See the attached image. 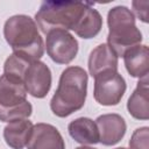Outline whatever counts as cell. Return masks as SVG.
Instances as JSON below:
<instances>
[{"mask_svg":"<svg viewBox=\"0 0 149 149\" xmlns=\"http://www.w3.org/2000/svg\"><path fill=\"white\" fill-rule=\"evenodd\" d=\"M127 72L134 78H143L149 71V50L147 45H136L123 55Z\"/></svg>","mask_w":149,"mask_h":149,"instance_id":"14","label":"cell"},{"mask_svg":"<svg viewBox=\"0 0 149 149\" xmlns=\"http://www.w3.org/2000/svg\"><path fill=\"white\" fill-rule=\"evenodd\" d=\"M105 71H118V56L107 43L95 47L88 57V72L93 78Z\"/></svg>","mask_w":149,"mask_h":149,"instance_id":"12","label":"cell"},{"mask_svg":"<svg viewBox=\"0 0 149 149\" xmlns=\"http://www.w3.org/2000/svg\"><path fill=\"white\" fill-rule=\"evenodd\" d=\"M27 101L23 83L14 77L0 76V108H14Z\"/></svg>","mask_w":149,"mask_h":149,"instance_id":"10","label":"cell"},{"mask_svg":"<svg viewBox=\"0 0 149 149\" xmlns=\"http://www.w3.org/2000/svg\"><path fill=\"white\" fill-rule=\"evenodd\" d=\"M132 5H133V9H134L135 14L137 15V17L143 22H148L149 2L148 1H133Z\"/></svg>","mask_w":149,"mask_h":149,"instance_id":"19","label":"cell"},{"mask_svg":"<svg viewBox=\"0 0 149 149\" xmlns=\"http://www.w3.org/2000/svg\"><path fill=\"white\" fill-rule=\"evenodd\" d=\"M107 45L118 57H123L129 49L142 42V33L136 27L135 16L128 7L115 6L111 8L107 14Z\"/></svg>","mask_w":149,"mask_h":149,"instance_id":"4","label":"cell"},{"mask_svg":"<svg viewBox=\"0 0 149 149\" xmlns=\"http://www.w3.org/2000/svg\"><path fill=\"white\" fill-rule=\"evenodd\" d=\"M116 149H127V148H116Z\"/></svg>","mask_w":149,"mask_h":149,"instance_id":"21","label":"cell"},{"mask_svg":"<svg viewBox=\"0 0 149 149\" xmlns=\"http://www.w3.org/2000/svg\"><path fill=\"white\" fill-rule=\"evenodd\" d=\"M90 3L81 1H44L35 14L37 27L43 34L54 29L74 31Z\"/></svg>","mask_w":149,"mask_h":149,"instance_id":"3","label":"cell"},{"mask_svg":"<svg viewBox=\"0 0 149 149\" xmlns=\"http://www.w3.org/2000/svg\"><path fill=\"white\" fill-rule=\"evenodd\" d=\"M101 28H102V17L100 13L92 7V3H90L74 33L79 37L88 40L95 37L100 33Z\"/></svg>","mask_w":149,"mask_h":149,"instance_id":"16","label":"cell"},{"mask_svg":"<svg viewBox=\"0 0 149 149\" xmlns=\"http://www.w3.org/2000/svg\"><path fill=\"white\" fill-rule=\"evenodd\" d=\"M27 149H65V143L55 126L41 122L34 125Z\"/></svg>","mask_w":149,"mask_h":149,"instance_id":"9","label":"cell"},{"mask_svg":"<svg viewBox=\"0 0 149 149\" xmlns=\"http://www.w3.org/2000/svg\"><path fill=\"white\" fill-rule=\"evenodd\" d=\"M22 81L27 93L34 98L42 99L50 91L52 81L51 71L45 63L33 61L27 66Z\"/></svg>","mask_w":149,"mask_h":149,"instance_id":"7","label":"cell"},{"mask_svg":"<svg viewBox=\"0 0 149 149\" xmlns=\"http://www.w3.org/2000/svg\"><path fill=\"white\" fill-rule=\"evenodd\" d=\"M48 56L57 64L71 63L78 54V41L68 30L54 29L45 34Z\"/></svg>","mask_w":149,"mask_h":149,"instance_id":"6","label":"cell"},{"mask_svg":"<svg viewBox=\"0 0 149 149\" xmlns=\"http://www.w3.org/2000/svg\"><path fill=\"white\" fill-rule=\"evenodd\" d=\"M34 125L28 119L14 120L3 128V139L12 149H23L30 139Z\"/></svg>","mask_w":149,"mask_h":149,"instance_id":"13","label":"cell"},{"mask_svg":"<svg viewBox=\"0 0 149 149\" xmlns=\"http://www.w3.org/2000/svg\"><path fill=\"white\" fill-rule=\"evenodd\" d=\"M33 113V106L27 100L22 105L14 108H0V121L10 122L20 119H28Z\"/></svg>","mask_w":149,"mask_h":149,"instance_id":"17","label":"cell"},{"mask_svg":"<svg viewBox=\"0 0 149 149\" xmlns=\"http://www.w3.org/2000/svg\"><path fill=\"white\" fill-rule=\"evenodd\" d=\"M126 88V81L118 71H105L94 77L93 97L102 106H115L121 101Z\"/></svg>","mask_w":149,"mask_h":149,"instance_id":"5","label":"cell"},{"mask_svg":"<svg viewBox=\"0 0 149 149\" xmlns=\"http://www.w3.org/2000/svg\"><path fill=\"white\" fill-rule=\"evenodd\" d=\"M149 80L148 76L140 78L136 88L127 101L128 113L137 120L149 119Z\"/></svg>","mask_w":149,"mask_h":149,"instance_id":"11","label":"cell"},{"mask_svg":"<svg viewBox=\"0 0 149 149\" xmlns=\"http://www.w3.org/2000/svg\"><path fill=\"white\" fill-rule=\"evenodd\" d=\"M68 130L70 136L83 146L97 144L99 142V132L95 121L90 118H78L72 120L68 126Z\"/></svg>","mask_w":149,"mask_h":149,"instance_id":"15","label":"cell"},{"mask_svg":"<svg viewBox=\"0 0 149 149\" xmlns=\"http://www.w3.org/2000/svg\"><path fill=\"white\" fill-rule=\"evenodd\" d=\"M3 36L14 54L30 61H40L44 54V43L37 24L28 15L17 14L6 20Z\"/></svg>","mask_w":149,"mask_h":149,"instance_id":"2","label":"cell"},{"mask_svg":"<svg viewBox=\"0 0 149 149\" xmlns=\"http://www.w3.org/2000/svg\"><path fill=\"white\" fill-rule=\"evenodd\" d=\"M76 149H95V148H92V147H87V146H83V147H78Z\"/></svg>","mask_w":149,"mask_h":149,"instance_id":"20","label":"cell"},{"mask_svg":"<svg viewBox=\"0 0 149 149\" xmlns=\"http://www.w3.org/2000/svg\"><path fill=\"white\" fill-rule=\"evenodd\" d=\"M95 125L99 132V142L104 146H114L121 141L127 130L125 119L115 113L102 114L97 118Z\"/></svg>","mask_w":149,"mask_h":149,"instance_id":"8","label":"cell"},{"mask_svg":"<svg viewBox=\"0 0 149 149\" xmlns=\"http://www.w3.org/2000/svg\"><path fill=\"white\" fill-rule=\"evenodd\" d=\"M87 73L80 66H68L61 74L58 87L50 100V108L58 118H66L85 105Z\"/></svg>","mask_w":149,"mask_h":149,"instance_id":"1","label":"cell"},{"mask_svg":"<svg viewBox=\"0 0 149 149\" xmlns=\"http://www.w3.org/2000/svg\"><path fill=\"white\" fill-rule=\"evenodd\" d=\"M130 149H149V128L141 127L135 129L130 140Z\"/></svg>","mask_w":149,"mask_h":149,"instance_id":"18","label":"cell"}]
</instances>
